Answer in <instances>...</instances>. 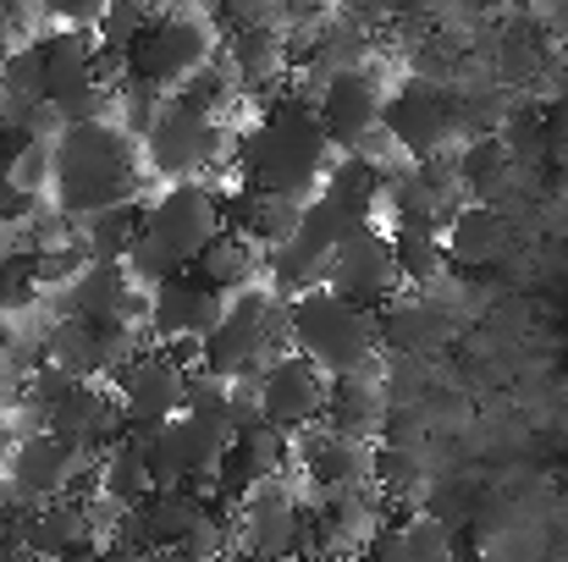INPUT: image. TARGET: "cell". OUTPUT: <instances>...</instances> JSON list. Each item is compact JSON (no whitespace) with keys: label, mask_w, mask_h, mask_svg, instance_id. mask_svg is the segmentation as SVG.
Instances as JSON below:
<instances>
[{"label":"cell","mask_w":568,"mask_h":562,"mask_svg":"<svg viewBox=\"0 0 568 562\" xmlns=\"http://www.w3.org/2000/svg\"><path fill=\"white\" fill-rule=\"evenodd\" d=\"M39 419H44L50 436H61L67 447H78V452H89V458H100L116 436H128L122 402H116V391L100 386V380H78V386H72L67 397H55Z\"/></svg>","instance_id":"9a60e30c"},{"label":"cell","mask_w":568,"mask_h":562,"mask_svg":"<svg viewBox=\"0 0 568 562\" xmlns=\"http://www.w3.org/2000/svg\"><path fill=\"white\" fill-rule=\"evenodd\" d=\"M287 343L321 375H354L381 359V326L371 309L337 298L332 287H310L287 298Z\"/></svg>","instance_id":"277c9868"},{"label":"cell","mask_w":568,"mask_h":562,"mask_svg":"<svg viewBox=\"0 0 568 562\" xmlns=\"http://www.w3.org/2000/svg\"><path fill=\"white\" fill-rule=\"evenodd\" d=\"M276 6H282V17H293V22H310V28H315L321 17H332V6H337V0H276Z\"/></svg>","instance_id":"d590c367"},{"label":"cell","mask_w":568,"mask_h":562,"mask_svg":"<svg viewBox=\"0 0 568 562\" xmlns=\"http://www.w3.org/2000/svg\"><path fill=\"white\" fill-rule=\"evenodd\" d=\"M381 183H386V166L365 161V155H343V161L326 166L321 193L337 198V204H348L354 215H371V221H376L381 215Z\"/></svg>","instance_id":"83f0119b"},{"label":"cell","mask_w":568,"mask_h":562,"mask_svg":"<svg viewBox=\"0 0 568 562\" xmlns=\"http://www.w3.org/2000/svg\"><path fill=\"white\" fill-rule=\"evenodd\" d=\"M392 265H397V282L414 287V293H430L453 265H447V248H442V232H425V226H392Z\"/></svg>","instance_id":"484cf974"},{"label":"cell","mask_w":568,"mask_h":562,"mask_svg":"<svg viewBox=\"0 0 568 562\" xmlns=\"http://www.w3.org/2000/svg\"><path fill=\"white\" fill-rule=\"evenodd\" d=\"M155 491V480H150V463H144V452H139V441L133 436H116L100 458H94V497H105L111 508H133V502H144Z\"/></svg>","instance_id":"cb8c5ba5"},{"label":"cell","mask_w":568,"mask_h":562,"mask_svg":"<svg viewBox=\"0 0 568 562\" xmlns=\"http://www.w3.org/2000/svg\"><path fill=\"white\" fill-rule=\"evenodd\" d=\"M204 61H215V33H210V22H204L199 11H189V6H172V11H161V17L144 22V33L133 39L122 72H128L133 83L155 89V94H178Z\"/></svg>","instance_id":"8992f818"},{"label":"cell","mask_w":568,"mask_h":562,"mask_svg":"<svg viewBox=\"0 0 568 562\" xmlns=\"http://www.w3.org/2000/svg\"><path fill=\"white\" fill-rule=\"evenodd\" d=\"M150 17H155V11H150V0H105V11H100V22H94L89 33H94L100 55L128 61V50H133V39L144 33V22H150Z\"/></svg>","instance_id":"f546056e"},{"label":"cell","mask_w":568,"mask_h":562,"mask_svg":"<svg viewBox=\"0 0 568 562\" xmlns=\"http://www.w3.org/2000/svg\"><path fill=\"white\" fill-rule=\"evenodd\" d=\"M215 232H221V193L210 183H199V177L172 183L166 193L144 198V226H139L128 259H122L133 287L150 293V287L193 270V259L204 254V243Z\"/></svg>","instance_id":"3957f363"},{"label":"cell","mask_w":568,"mask_h":562,"mask_svg":"<svg viewBox=\"0 0 568 562\" xmlns=\"http://www.w3.org/2000/svg\"><path fill=\"white\" fill-rule=\"evenodd\" d=\"M321 287H332L337 298H348V304H359V309H386L392 298H397V265H392V237L381 232L376 221H365L354 237H343L332 254H326V265H321Z\"/></svg>","instance_id":"8fae6325"},{"label":"cell","mask_w":568,"mask_h":562,"mask_svg":"<svg viewBox=\"0 0 568 562\" xmlns=\"http://www.w3.org/2000/svg\"><path fill=\"white\" fill-rule=\"evenodd\" d=\"M61 28H94L100 22V11H105V0H39Z\"/></svg>","instance_id":"e575fe53"},{"label":"cell","mask_w":568,"mask_h":562,"mask_svg":"<svg viewBox=\"0 0 568 562\" xmlns=\"http://www.w3.org/2000/svg\"><path fill=\"white\" fill-rule=\"evenodd\" d=\"M376 326H381V348L397 354V359H425L436 354L442 343H453L458 320L442 298H392L386 309H376Z\"/></svg>","instance_id":"d6986e66"},{"label":"cell","mask_w":568,"mask_h":562,"mask_svg":"<svg viewBox=\"0 0 568 562\" xmlns=\"http://www.w3.org/2000/svg\"><path fill=\"white\" fill-rule=\"evenodd\" d=\"M232 177L260 193H282V198H315V187L326 183L332 166V139L315 116L310 94H271L260 122L237 139V150L226 155Z\"/></svg>","instance_id":"6da1fadb"},{"label":"cell","mask_w":568,"mask_h":562,"mask_svg":"<svg viewBox=\"0 0 568 562\" xmlns=\"http://www.w3.org/2000/svg\"><path fill=\"white\" fill-rule=\"evenodd\" d=\"M50 193L67 221H83L105 204H128L144 193V150L122 122H67V133L50 144Z\"/></svg>","instance_id":"7a4b0ae2"},{"label":"cell","mask_w":568,"mask_h":562,"mask_svg":"<svg viewBox=\"0 0 568 562\" xmlns=\"http://www.w3.org/2000/svg\"><path fill=\"white\" fill-rule=\"evenodd\" d=\"M17 6H22V0H0V39L17 28Z\"/></svg>","instance_id":"f35d334b"},{"label":"cell","mask_w":568,"mask_h":562,"mask_svg":"<svg viewBox=\"0 0 568 562\" xmlns=\"http://www.w3.org/2000/svg\"><path fill=\"white\" fill-rule=\"evenodd\" d=\"M215 11L232 28H276V17H282L276 0H215Z\"/></svg>","instance_id":"d6a6232c"},{"label":"cell","mask_w":568,"mask_h":562,"mask_svg":"<svg viewBox=\"0 0 568 562\" xmlns=\"http://www.w3.org/2000/svg\"><path fill=\"white\" fill-rule=\"evenodd\" d=\"M226 562H248V558H226Z\"/></svg>","instance_id":"60d3db41"},{"label":"cell","mask_w":568,"mask_h":562,"mask_svg":"<svg viewBox=\"0 0 568 562\" xmlns=\"http://www.w3.org/2000/svg\"><path fill=\"white\" fill-rule=\"evenodd\" d=\"M287 562H326V558H287Z\"/></svg>","instance_id":"ab89813d"},{"label":"cell","mask_w":568,"mask_h":562,"mask_svg":"<svg viewBox=\"0 0 568 562\" xmlns=\"http://www.w3.org/2000/svg\"><path fill=\"white\" fill-rule=\"evenodd\" d=\"M403 541H408V552L414 562H453L458 552V535L442 524V519H430V513H414V519H403Z\"/></svg>","instance_id":"1f68e13d"},{"label":"cell","mask_w":568,"mask_h":562,"mask_svg":"<svg viewBox=\"0 0 568 562\" xmlns=\"http://www.w3.org/2000/svg\"><path fill=\"white\" fill-rule=\"evenodd\" d=\"M172 100L215 122V116H221V111L237 100V89H232V78H226V67H221V61H204V67L193 72V78L183 83V89H178V94H172Z\"/></svg>","instance_id":"4dcf8cb0"},{"label":"cell","mask_w":568,"mask_h":562,"mask_svg":"<svg viewBox=\"0 0 568 562\" xmlns=\"http://www.w3.org/2000/svg\"><path fill=\"white\" fill-rule=\"evenodd\" d=\"M381 105H386V94H381V78L371 67L337 72V78H326L321 94H315V116H321L332 150H348V155L381 127Z\"/></svg>","instance_id":"2e32d148"},{"label":"cell","mask_w":568,"mask_h":562,"mask_svg":"<svg viewBox=\"0 0 568 562\" xmlns=\"http://www.w3.org/2000/svg\"><path fill=\"white\" fill-rule=\"evenodd\" d=\"M226 144H232V139H226L221 122H210V116H199L189 105H178L172 94H166L155 127L139 139L144 172H155V177H166V183H189V177L210 183L215 166H226V155H232Z\"/></svg>","instance_id":"52a82bcc"},{"label":"cell","mask_w":568,"mask_h":562,"mask_svg":"<svg viewBox=\"0 0 568 562\" xmlns=\"http://www.w3.org/2000/svg\"><path fill=\"white\" fill-rule=\"evenodd\" d=\"M221 67H226L237 94H260V100H271L287 83V72H293L282 28H232Z\"/></svg>","instance_id":"ffe728a7"},{"label":"cell","mask_w":568,"mask_h":562,"mask_svg":"<svg viewBox=\"0 0 568 562\" xmlns=\"http://www.w3.org/2000/svg\"><path fill=\"white\" fill-rule=\"evenodd\" d=\"M83 474H94V458H89V452L67 447V441L50 436V430H33V436H22L17 452L6 458V497L22 502V508H33V502H50V497L78 491Z\"/></svg>","instance_id":"7c38bea8"},{"label":"cell","mask_w":568,"mask_h":562,"mask_svg":"<svg viewBox=\"0 0 568 562\" xmlns=\"http://www.w3.org/2000/svg\"><path fill=\"white\" fill-rule=\"evenodd\" d=\"M260 265H265V254H260L248 237H237V232H226V226H221V232L204 243V254L193 259V276L232 298V293H243V287H254V282H260Z\"/></svg>","instance_id":"603a6c76"},{"label":"cell","mask_w":568,"mask_h":562,"mask_svg":"<svg viewBox=\"0 0 568 562\" xmlns=\"http://www.w3.org/2000/svg\"><path fill=\"white\" fill-rule=\"evenodd\" d=\"M111 380H116V402H122L128 430H150V425L183 413V380H189V365H178L166 348L133 354Z\"/></svg>","instance_id":"5bb4252c"},{"label":"cell","mask_w":568,"mask_h":562,"mask_svg":"<svg viewBox=\"0 0 568 562\" xmlns=\"http://www.w3.org/2000/svg\"><path fill=\"white\" fill-rule=\"evenodd\" d=\"M221 309H226V293H215L210 282H199L193 270L183 276H172V282H161V287H150V309H144V331H150V343L155 348H166L178 365H199V348H204V337L215 331V320H221Z\"/></svg>","instance_id":"ba28073f"},{"label":"cell","mask_w":568,"mask_h":562,"mask_svg":"<svg viewBox=\"0 0 568 562\" xmlns=\"http://www.w3.org/2000/svg\"><path fill=\"white\" fill-rule=\"evenodd\" d=\"M0 562H28V552H22V541H17L11 524H0Z\"/></svg>","instance_id":"8d00e7d4"},{"label":"cell","mask_w":568,"mask_h":562,"mask_svg":"<svg viewBox=\"0 0 568 562\" xmlns=\"http://www.w3.org/2000/svg\"><path fill=\"white\" fill-rule=\"evenodd\" d=\"M326 397H332V375H321L310 359H298L293 348L254 375L260 419L282 425L287 436H298V430L321 425V419H326Z\"/></svg>","instance_id":"4fadbf2b"},{"label":"cell","mask_w":568,"mask_h":562,"mask_svg":"<svg viewBox=\"0 0 568 562\" xmlns=\"http://www.w3.org/2000/svg\"><path fill=\"white\" fill-rule=\"evenodd\" d=\"M150 562H210V558H193L183 546H166V552H150Z\"/></svg>","instance_id":"74e56055"},{"label":"cell","mask_w":568,"mask_h":562,"mask_svg":"<svg viewBox=\"0 0 568 562\" xmlns=\"http://www.w3.org/2000/svg\"><path fill=\"white\" fill-rule=\"evenodd\" d=\"M72 226H78V243H83L89 259H128V248H133V237L144 226V198L105 204V210H94V215H83Z\"/></svg>","instance_id":"4316f807"},{"label":"cell","mask_w":568,"mask_h":562,"mask_svg":"<svg viewBox=\"0 0 568 562\" xmlns=\"http://www.w3.org/2000/svg\"><path fill=\"white\" fill-rule=\"evenodd\" d=\"M287 348H293L287 343V298H276L265 282H254V287L226 298L215 331L199 348V365L221 380H254Z\"/></svg>","instance_id":"5b68a950"},{"label":"cell","mask_w":568,"mask_h":562,"mask_svg":"<svg viewBox=\"0 0 568 562\" xmlns=\"http://www.w3.org/2000/svg\"><path fill=\"white\" fill-rule=\"evenodd\" d=\"M508 215L491 210V204H458L442 226V248H447V265L453 270H486L508 254Z\"/></svg>","instance_id":"7402d4cb"},{"label":"cell","mask_w":568,"mask_h":562,"mask_svg":"<svg viewBox=\"0 0 568 562\" xmlns=\"http://www.w3.org/2000/svg\"><path fill=\"white\" fill-rule=\"evenodd\" d=\"M359 558H365V562H414V552H408V541H403V519H397V524L386 519V524H381L376 535L365 541V552H359Z\"/></svg>","instance_id":"836d02e7"},{"label":"cell","mask_w":568,"mask_h":562,"mask_svg":"<svg viewBox=\"0 0 568 562\" xmlns=\"http://www.w3.org/2000/svg\"><path fill=\"white\" fill-rule=\"evenodd\" d=\"M381 127L408 161H430L458 139V100L436 78H408L386 94Z\"/></svg>","instance_id":"30bf717a"},{"label":"cell","mask_w":568,"mask_h":562,"mask_svg":"<svg viewBox=\"0 0 568 562\" xmlns=\"http://www.w3.org/2000/svg\"><path fill=\"white\" fill-rule=\"evenodd\" d=\"M386 375H381V359L376 365H365V370L354 375H337L332 380V397H326V430H337V436H354V441H381V425H386Z\"/></svg>","instance_id":"44dd1931"},{"label":"cell","mask_w":568,"mask_h":562,"mask_svg":"<svg viewBox=\"0 0 568 562\" xmlns=\"http://www.w3.org/2000/svg\"><path fill=\"white\" fill-rule=\"evenodd\" d=\"M371 486H376L381 497H392V502L425 497V452H419V447H392V441H376Z\"/></svg>","instance_id":"f1b7e54d"},{"label":"cell","mask_w":568,"mask_h":562,"mask_svg":"<svg viewBox=\"0 0 568 562\" xmlns=\"http://www.w3.org/2000/svg\"><path fill=\"white\" fill-rule=\"evenodd\" d=\"M304 535V502L293 491L287 474L260 480L254 491H243L232 502V546L248 562H287L298 552Z\"/></svg>","instance_id":"9c48e42d"},{"label":"cell","mask_w":568,"mask_h":562,"mask_svg":"<svg viewBox=\"0 0 568 562\" xmlns=\"http://www.w3.org/2000/svg\"><path fill=\"white\" fill-rule=\"evenodd\" d=\"M371 458H376V447H371V441L337 436V430H326V425L298 430V463H304V480H310V491H315V497L371 486Z\"/></svg>","instance_id":"ac0fdd59"},{"label":"cell","mask_w":568,"mask_h":562,"mask_svg":"<svg viewBox=\"0 0 568 562\" xmlns=\"http://www.w3.org/2000/svg\"><path fill=\"white\" fill-rule=\"evenodd\" d=\"M453 562H458V558H453Z\"/></svg>","instance_id":"b9f144b4"},{"label":"cell","mask_w":568,"mask_h":562,"mask_svg":"<svg viewBox=\"0 0 568 562\" xmlns=\"http://www.w3.org/2000/svg\"><path fill=\"white\" fill-rule=\"evenodd\" d=\"M150 293L133 287L122 259H89L67 287H61V315H83V320H128L144 326Z\"/></svg>","instance_id":"e0dca14e"},{"label":"cell","mask_w":568,"mask_h":562,"mask_svg":"<svg viewBox=\"0 0 568 562\" xmlns=\"http://www.w3.org/2000/svg\"><path fill=\"white\" fill-rule=\"evenodd\" d=\"M33 105H44V55L39 44H11L0 61V127H22Z\"/></svg>","instance_id":"d4e9b609"}]
</instances>
